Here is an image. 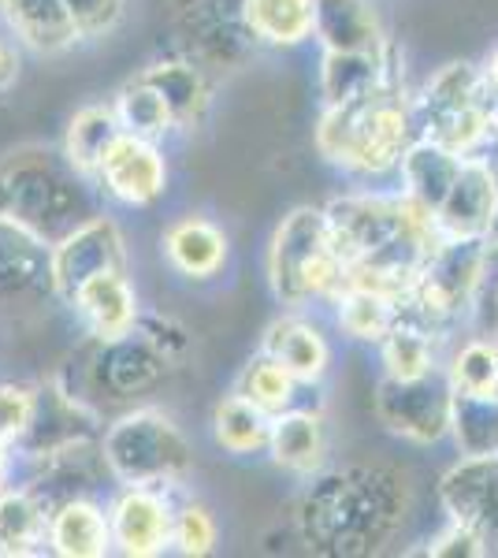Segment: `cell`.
<instances>
[{"instance_id":"obj_8","label":"cell","mask_w":498,"mask_h":558,"mask_svg":"<svg viewBox=\"0 0 498 558\" xmlns=\"http://www.w3.org/2000/svg\"><path fill=\"white\" fill-rule=\"evenodd\" d=\"M487 250L479 239H447L424 260V272L413 287V299L424 305L428 317H447L461 310L479 283H484Z\"/></svg>"},{"instance_id":"obj_35","label":"cell","mask_w":498,"mask_h":558,"mask_svg":"<svg viewBox=\"0 0 498 558\" xmlns=\"http://www.w3.org/2000/svg\"><path fill=\"white\" fill-rule=\"evenodd\" d=\"M498 387V350L487 343H469L454 362V391L495 395Z\"/></svg>"},{"instance_id":"obj_31","label":"cell","mask_w":498,"mask_h":558,"mask_svg":"<svg viewBox=\"0 0 498 558\" xmlns=\"http://www.w3.org/2000/svg\"><path fill=\"white\" fill-rule=\"evenodd\" d=\"M335 302H339V328L353 339H384L394 328V299L387 294L342 287Z\"/></svg>"},{"instance_id":"obj_16","label":"cell","mask_w":498,"mask_h":558,"mask_svg":"<svg viewBox=\"0 0 498 558\" xmlns=\"http://www.w3.org/2000/svg\"><path fill=\"white\" fill-rule=\"evenodd\" d=\"M49 551L60 558H105L116 551L108 507L86 495L60 499L49 518Z\"/></svg>"},{"instance_id":"obj_6","label":"cell","mask_w":498,"mask_h":558,"mask_svg":"<svg viewBox=\"0 0 498 558\" xmlns=\"http://www.w3.org/2000/svg\"><path fill=\"white\" fill-rule=\"evenodd\" d=\"M112 521V544L126 558H153L171 547V525H175V502L168 488L157 484H120L108 502Z\"/></svg>"},{"instance_id":"obj_4","label":"cell","mask_w":498,"mask_h":558,"mask_svg":"<svg viewBox=\"0 0 498 558\" xmlns=\"http://www.w3.org/2000/svg\"><path fill=\"white\" fill-rule=\"evenodd\" d=\"M271 291L283 305L335 299L347 287V257L339 254L324 209H294L283 216L268 250Z\"/></svg>"},{"instance_id":"obj_26","label":"cell","mask_w":498,"mask_h":558,"mask_svg":"<svg viewBox=\"0 0 498 558\" xmlns=\"http://www.w3.org/2000/svg\"><path fill=\"white\" fill-rule=\"evenodd\" d=\"M271 436V413H265L257 402H250L246 395L231 391L216 402L212 410V439L228 454H253L260 447H268Z\"/></svg>"},{"instance_id":"obj_9","label":"cell","mask_w":498,"mask_h":558,"mask_svg":"<svg viewBox=\"0 0 498 558\" xmlns=\"http://www.w3.org/2000/svg\"><path fill=\"white\" fill-rule=\"evenodd\" d=\"M171 362L175 357L168 354L165 343L138 324L131 336L112 339V343L97 339V357L89 376L101 391H108V399H131V395H142L165 380Z\"/></svg>"},{"instance_id":"obj_17","label":"cell","mask_w":498,"mask_h":558,"mask_svg":"<svg viewBox=\"0 0 498 558\" xmlns=\"http://www.w3.org/2000/svg\"><path fill=\"white\" fill-rule=\"evenodd\" d=\"M52 507L38 488H0V558L41 555L49 547Z\"/></svg>"},{"instance_id":"obj_7","label":"cell","mask_w":498,"mask_h":558,"mask_svg":"<svg viewBox=\"0 0 498 558\" xmlns=\"http://www.w3.org/2000/svg\"><path fill=\"white\" fill-rule=\"evenodd\" d=\"M94 186H101L116 205L149 209L168 191V157L160 149V142L123 131L112 142V149L105 153Z\"/></svg>"},{"instance_id":"obj_22","label":"cell","mask_w":498,"mask_h":558,"mask_svg":"<svg viewBox=\"0 0 498 558\" xmlns=\"http://www.w3.org/2000/svg\"><path fill=\"white\" fill-rule=\"evenodd\" d=\"M260 350L276 357L279 365L291 368L297 376V384H316L324 373H328V362H331V350L324 343L320 331L297 317H283V320L271 324Z\"/></svg>"},{"instance_id":"obj_24","label":"cell","mask_w":498,"mask_h":558,"mask_svg":"<svg viewBox=\"0 0 498 558\" xmlns=\"http://www.w3.org/2000/svg\"><path fill=\"white\" fill-rule=\"evenodd\" d=\"M242 23L268 45H297L316 31V0H242Z\"/></svg>"},{"instance_id":"obj_12","label":"cell","mask_w":498,"mask_h":558,"mask_svg":"<svg viewBox=\"0 0 498 558\" xmlns=\"http://www.w3.org/2000/svg\"><path fill=\"white\" fill-rule=\"evenodd\" d=\"M442 499L454 510L458 525L484 544H498V454H479L458 465L442 484Z\"/></svg>"},{"instance_id":"obj_19","label":"cell","mask_w":498,"mask_h":558,"mask_svg":"<svg viewBox=\"0 0 498 558\" xmlns=\"http://www.w3.org/2000/svg\"><path fill=\"white\" fill-rule=\"evenodd\" d=\"M123 134V123L116 116L112 101H94L83 105L71 116L68 131H63V157L71 160L78 175H86L89 183H97V168H101L105 153L112 149V142Z\"/></svg>"},{"instance_id":"obj_39","label":"cell","mask_w":498,"mask_h":558,"mask_svg":"<svg viewBox=\"0 0 498 558\" xmlns=\"http://www.w3.org/2000/svg\"><path fill=\"white\" fill-rule=\"evenodd\" d=\"M484 279H487V287H491V305H487V310H491V324H495V336H498V272H495V279L484 272Z\"/></svg>"},{"instance_id":"obj_30","label":"cell","mask_w":498,"mask_h":558,"mask_svg":"<svg viewBox=\"0 0 498 558\" xmlns=\"http://www.w3.org/2000/svg\"><path fill=\"white\" fill-rule=\"evenodd\" d=\"M234 391L246 395L250 402H257L265 413H283L294 407V391H297V376L287 365H279L276 357L260 350L253 362L242 368L239 380H234Z\"/></svg>"},{"instance_id":"obj_37","label":"cell","mask_w":498,"mask_h":558,"mask_svg":"<svg viewBox=\"0 0 498 558\" xmlns=\"http://www.w3.org/2000/svg\"><path fill=\"white\" fill-rule=\"evenodd\" d=\"M15 78H20V57H15L12 45L0 38V94H4V89H12Z\"/></svg>"},{"instance_id":"obj_34","label":"cell","mask_w":498,"mask_h":558,"mask_svg":"<svg viewBox=\"0 0 498 558\" xmlns=\"http://www.w3.org/2000/svg\"><path fill=\"white\" fill-rule=\"evenodd\" d=\"M171 547L186 558H202L216 547V521L202 502H183L175 507V525H171Z\"/></svg>"},{"instance_id":"obj_14","label":"cell","mask_w":498,"mask_h":558,"mask_svg":"<svg viewBox=\"0 0 498 558\" xmlns=\"http://www.w3.org/2000/svg\"><path fill=\"white\" fill-rule=\"evenodd\" d=\"M0 20L23 49L41 57H57L83 41L68 0H0Z\"/></svg>"},{"instance_id":"obj_25","label":"cell","mask_w":498,"mask_h":558,"mask_svg":"<svg viewBox=\"0 0 498 558\" xmlns=\"http://www.w3.org/2000/svg\"><path fill=\"white\" fill-rule=\"evenodd\" d=\"M461 160L454 149L439 146V142L424 138L421 146H413L402 157V175H405V194H413L421 205H428L432 213L442 205V197L450 194L454 179L461 172Z\"/></svg>"},{"instance_id":"obj_29","label":"cell","mask_w":498,"mask_h":558,"mask_svg":"<svg viewBox=\"0 0 498 558\" xmlns=\"http://www.w3.org/2000/svg\"><path fill=\"white\" fill-rule=\"evenodd\" d=\"M450 425L458 432V447L465 451V458L498 454V391L495 395L454 391Z\"/></svg>"},{"instance_id":"obj_5","label":"cell","mask_w":498,"mask_h":558,"mask_svg":"<svg viewBox=\"0 0 498 558\" xmlns=\"http://www.w3.org/2000/svg\"><path fill=\"white\" fill-rule=\"evenodd\" d=\"M116 268H126V239L120 223L105 213L86 216L78 228H71L60 242H52V254H49L52 294L68 305L89 279L101 272H116Z\"/></svg>"},{"instance_id":"obj_28","label":"cell","mask_w":498,"mask_h":558,"mask_svg":"<svg viewBox=\"0 0 498 558\" xmlns=\"http://www.w3.org/2000/svg\"><path fill=\"white\" fill-rule=\"evenodd\" d=\"M379 83H387V68L379 52H324L320 89L328 105L350 101V97L365 94Z\"/></svg>"},{"instance_id":"obj_13","label":"cell","mask_w":498,"mask_h":558,"mask_svg":"<svg viewBox=\"0 0 498 558\" xmlns=\"http://www.w3.org/2000/svg\"><path fill=\"white\" fill-rule=\"evenodd\" d=\"M71 310L78 313V320L86 324L89 336L101 339V343L131 336L142 324V305H138V294H134V283L126 279V268L94 276L83 291L71 299Z\"/></svg>"},{"instance_id":"obj_2","label":"cell","mask_w":498,"mask_h":558,"mask_svg":"<svg viewBox=\"0 0 498 558\" xmlns=\"http://www.w3.org/2000/svg\"><path fill=\"white\" fill-rule=\"evenodd\" d=\"M101 465L116 484L179 488L194 470L186 432L157 407H134L112 421L101 439Z\"/></svg>"},{"instance_id":"obj_10","label":"cell","mask_w":498,"mask_h":558,"mask_svg":"<svg viewBox=\"0 0 498 558\" xmlns=\"http://www.w3.org/2000/svg\"><path fill=\"white\" fill-rule=\"evenodd\" d=\"M450 407H454V395L447 391V384L421 376V380H394L387 376L379 384L376 395V413L387 428L402 432L410 439H439L442 428L450 425Z\"/></svg>"},{"instance_id":"obj_1","label":"cell","mask_w":498,"mask_h":558,"mask_svg":"<svg viewBox=\"0 0 498 558\" xmlns=\"http://www.w3.org/2000/svg\"><path fill=\"white\" fill-rule=\"evenodd\" d=\"M89 179L71 160L41 146H23L0 157V220L31 231L41 242H60L86 220Z\"/></svg>"},{"instance_id":"obj_23","label":"cell","mask_w":498,"mask_h":558,"mask_svg":"<svg viewBox=\"0 0 498 558\" xmlns=\"http://www.w3.org/2000/svg\"><path fill=\"white\" fill-rule=\"evenodd\" d=\"M138 78H146L149 86H157L165 94V101L175 116V128H197L208 112V83L202 68H194L190 60H157V64L142 68Z\"/></svg>"},{"instance_id":"obj_3","label":"cell","mask_w":498,"mask_h":558,"mask_svg":"<svg viewBox=\"0 0 498 558\" xmlns=\"http://www.w3.org/2000/svg\"><path fill=\"white\" fill-rule=\"evenodd\" d=\"M316 146L331 165L353 168V172H384L398 165L405 146V112L391 83L328 105L316 131Z\"/></svg>"},{"instance_id":"obj_41","label":"cell","mask_w":498,"mask_h":558,"mask_svg":"<svg viewBox=\"0 0 498 558\" xmlns=\"http://www.w3.org/2000/svg\"><path fill=\"white\" fill-rule=\"evenodd\" d=\"M495 179H498V172H495ZM487 239H491L495 246H498V213H495V223H491V231H487Z\"/></svg>"},{"instance_id":"obj_11","label":"cell","mask_w":498,"mask_h":558,"mask_svg":"<svg viewBox=\"0 0 498 558\" xmlns=\"http://www.w3.org/2000/svg\"><path fill=\"white\" fill-rule=\"evenodd\" d=\"M498 213V179L484 160H461V172L436 209V228L447 239H484Z\"/></svg>"},{"instance_id":"obj_18","label":"cell","mask_w":498,"mask_h":558,"mask_svg":"<svg viewBox=\"0 0 498 558\" xmlns=\"http://www.w3.org/2000/svg\"><path fill=\"white\" fill-rule=\"evenodd\" d=\"M49 254V242L0 220V302H20L26 294L41 291V287L52 291Z\"/></svg>"},{"instance_id":"obj_27","label":"cell","mask_w":498,"mask_h":558,"mask_svg":"<svg viewBox=\"0 0 498 558\" xmlns=\"http://www.w3.org/2000/svg\"><path fill=\"white\" fill-rule=\"evenodd\" d=\"M116 105V116H120L123 131L138 134V138H153V142H165L175 128V116L165 101L157 86H149L146 78H126L120 86V94L112 97Z\"/></svg>"},{"instance_id":"obj_36","label":"cell","mask_w":498,"mask_h":558,"mask_svg":"<svg viewBox=\"0 0 498 558\" xmlns=\"http://www.w3.org/2000/svg\"><path fill=\"white\" fill-rule=\"evenodd\" d=\"M68 8L83 31V41L108 38L126 15V0H68Z\"/></svg>"},{"instance_id":"obj_15","label":"cell","mask_w":498,"mask_h":558,"mask_svg":"<svg viewBox=\"0 0 498 558\" xmlns=\"http://www.w3.org/2000/svg\"><path fill=\"white\" fill-rule=\"evenodd\" d=\"M160 250H165L168 265L186 279H212L228 265V235L220 223H212L202 213H186L171 220L160 235Z\"/></svg>"},{"instance_id":"obj_40","label":"cell","mask_w":498,"mask_h":558,"mask_svg":"<svg viewBox=\"0 0 498 558\" xmlns=\"http://www.w3.org/2000/svg\"><path fill=\"white\" fill-rule=\"evenodd\" d=\"M487 78H491V86L498 89V52L491 57V68H487Z\"/></svg>"},{"instance_id":"obj_21","label":"cell","mask_w":498,"mask_h":558,"mask_svg":"<svg viewBox=\"0 0 498 558\" xmlns=\"http://www.w3.org/2000/svg\"><path fill=\"white\" fill-rule=\"evenodd\" d=\"M268 454L279 470L313 473L324 462V425L309 410H283L271 417Z\"/></svg>"},{"instance_id":"obj_32","label":"cell","mask_w":498,"mask_h":558,"mask_svg":"<svg viewBox=\"0 0 498 558\" xmlns=\"http://www.w3.org/2000/svg\"><path fill=\"white\" fill-rule=\"evenodd\" d=\"M384 362L387 376H394V380H421L432 373V347L416 328L394 324L384 336Z\"/></svg>"},{"instance_id":"obj_38","label":"cell","mask_w":498,"mask_h":558,"mask_svg":"<svg viewBox=\"0 0 498 558\" xmlns=\"http://www.w3.org/2000/svg\"><path fill=\"white\" fill-rule=\"evenodd\" d=\"M8 476H12V447L0 444V488H8Z\"/></svg>"},{"instance_id":"obj_20","label":"cell","mask_w":498,"mask_h":558,"mask_svg":"<svg viewBox=\"0 0 498 558\" xmlns=\"http://www.w3.org/2000/svg\"><path fill=\"white\" fill-rule=\"evenodd\" d=\"M331 52H379V26L368 0H316V31Z\"/></svg>"},{"instance_id":"obj_33","label":"cell","mask_w":498,"mask_h":558,"mask_svg":"<svg viewBox=\"0 0 498 558\" xmlns=\"http://www.w3.org/2000/svg\"><path fill=\"white\" fill-rule=\"evenodd\" d=\"M38 417V387L0 384V444L20 447Z\"/></svg>"}]
</instances>
